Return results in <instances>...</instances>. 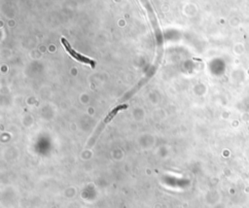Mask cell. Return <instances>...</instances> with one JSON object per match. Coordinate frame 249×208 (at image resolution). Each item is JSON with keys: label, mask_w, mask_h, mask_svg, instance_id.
Listing matches in <instances>:
<instances>
[{"label": "cell", "mask_w": 249, "mask_h": 208, "mask_svg": "<svg viewBox=\"0 0 249 208\" xmlns=\"http://www.w3.org/2000/svg\"><path fill=\"white\" fill-rule=\"evenodd\" d=\"M61 42H62V44L64 45L66 51L75 61H77V62H79V63H82V64H87V65H90L92 68H94V67L96 66V63H95L93 60H91V59H89V58H87V57H85V56H83V55H81V54L75 52V51L73 50V48L70 46L69 42H68L66 38H62V39H61Z\"/></svg>", "instance_id": "cell-1"}]
</instances>
